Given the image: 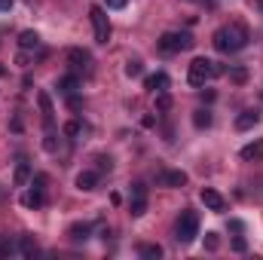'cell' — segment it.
Wrapping results in <instances>:
<instances>
[{
    "instance_id": "obj_31",
    "label": "cell",
    "mask_w": 263,
    "mask_h": 260,
    "mask_svg": "<svg viewBox=\"0 0 263 260\" xmlns=\"http://www.w3.org/2000/svg\"><path fill=\"white\" fill-rule=\"evenodd\" d=\"M233 248H236V251H245L248 245H245V239H236V242H233Z\"/></svg>"
},
{
    "instance_id": "obj_16",
    "label": "cell",
    "mask_w": 263,
    "mask_h": 260,
    "mask_svg": "<svg viewBox=\"0 0 263 260\" xmlns=\"http://www.w3.org/2000/svg\"><path fill=\"white\" fill-rule=\"evenodd\" d=\"M18 46L28 52V49H37L40 46V37H37V31H22L18 34Z\"/></svg>"
},
{
    "instance_id": "obj_28",
    "label": "cell",
    "mask_w": 263,
    "mask_h": 260,
    "mask_svg": "<svg viewBox=\"0 0 263 260\" xmlns=\"http://www.w3.org/2000/svg\"><path fill=\"white\" fill-rule=\"evenodd\" d=\"M98 169H101V172H104V169L110 172V156H98Z\"/></svg>"
},
{
    "instance_id": "obj_32",
    "label": "cell",
    "mask_w": 263,
    "mask_h": 260,
    "mask_svg": "<svg viewBox=\"0 0 263 260\" xmlns=\"http://www.w3.org/2000/svg\"><path fill=\"white\" fill-rule=\"evenodd\" d=\"M12 6V0H0V9H9Z\"/></svg>"
},
{
    "instance_id": "obj_18",
    "label": "cell",
    "mask_w": 263,
    "mask_h": 260,
    "mask_svg": "<svg viewBox=\"0 0 263 260\" xmlns=\"http://www.w3.org/2000/svg\"><path fill=\"white\" fill-rule=\"evenodd\" d=\"M12 181H15V187H25V184L31 181V165L18 162V165H15V175H12Z\"/></svg>"
},
{
    "instance_id": "obj_6",
    "label": "cell",
    "mask_w": 263,
    "mask_h": 260,
    "mask_svg": "<svg viewBox=\"0 0 263 260\" xmlns=\"http://www.w3.org/2000/svg\"><path fill=\"white\" fill-rule=\"evenodd\" d=\"M132 217H141L147 211V187L144 184H132V202H129Z\"/></svg>"
},
{
    "instance_id": "obj_14",
    "label": "cell",
    "mask_w": 263,
    "mask_h": 260,
    "mask_svg": "<svg viewBox=\"0 0 263 260\" xmlns=\"http://www.w3.org/2000/svg\"><path fill=\"white\" fill-rule=\"evenodd\" d=\"M67 62L73 65V70H80V67L86 70V67H89V52H86V49H70V52H67Z\"/></svg>"
},
{
    "instance_id": "obj_24",
    "label": "cell",
    "mask_w": 263,
    "mask_h": 260,
    "mask_svg": "<svg viewBox=\"0 0 263 260\" xmlns=\"http://www.w3.org/2000/svg\"><path fill=\"white\" fill-rule=\"evenodd\" d=\"M141 73H144V65L138 59H129L126 62V77H141Z\"/></svg>"
},
{
    "instance_id": "obj_33",
    "label": "cell",
    "mask_w": 263,
    "mask_h": 260,
    "mask_svg": "<svg viewBox=\"0 0 263 260\" xmlns=\"http://www.w3.org/2000/svg\"><path fill=\"white\" fill-rule=\"evenodd\" d=\"M254 3H257V6H260V12H263V0H254Z\"/></svg>"
},
{
    "instance_id": "obj_10",
    "label": "cell",
    "mask_w": 263,
    "mask_h": 260,
    "mask_svg": "<svg viewBox=\"0 0 263 260\" xmlns=\"http://www.w3.org/2000/svg\"><path fill=\"white\" fill-rule=\"evenodd\" d=\"M257 123H260V110H242V114L236 117V129H239V132L254 129Z\"/></svg>"
},
{
    "instance_id": "obj_27",
    "label": "cell",
    "mask_w": 263,
    "mask_h": 260,
    "mask_svg": "<svg viewBox=\"0 0 263 260\" xmlns=\"http://www.w3.org/2000/svg\"><path fill=\"white\" fill-rule=\"evenodd\" d=\"M172 107V98L165 95V92H159V98H156V110H168Z\"/></svg>"
},
{
    "instance_id": "obj_3",
    "label": "cell",
    "mask_w": 263,
    "mask_h": 260,
    "mask_svg": "<svg viewBox=\"0 0 263 260\" xmlns=\"http://www.w3.org/2000/svg\"><path fill=\"white\" fill-rule=\"evenodd\" d=\"M196 236H199V214L187 208V211H181V217L175 224V239L181 245H190V242H196Z\"/></svg>"
},
{
    "instance_id": "obj_29",
    "label": "cell",
    "mask_w": 263,
    "mask_h": 260,
    "mask_svg": "<svg viewBox=\"0 0 263 260\" xmlns=\"http://www.w3.org/2000/svg\"><path fill=\"white\" fill-rule=\"evenodd\" d=\"M104 3H107V6H110V9H123V6H126V3H129V0H104Z\"/></svg>"
},
{
    "instance_id": "obj_19",
    "label": "cell",
    "mask_w": 263,
    "mask_h": 260,
    "mask_svg": "<svg viewBox=\"0 0 263 260\" xmlns=\"http://www.w3.org/2000/svg\"><path fill=\"white\" fill-rule=\"evenodd\" d=\"M89 233H92L89 224H73V227H70V239H73V242H86Z\"/></svg>"
},
{
    "instance_id": "obj_26",
    "label": "cell",
    "mask_w": 263,
    "mask_h": 260,
    "mask_svg": "<svg viewBox=\"0 0 263 260\" xmlns=\"http://www.w3.org/2000/svg\"><path fill=\"white\" fill-rule=\"evenodd\" d=\"M15 248H12V242H9V236H0V257H9Z\"/></svg>"
},
{
    "instance_id": "obj_4",
    "label": "cell",
    "mask_w": 263,
    "mask_h": 260,
    "mask_svg": "<svg viewBox=\"0 0 263 260\" xmlns=\"http://www.w3.org/2000/svg\"><path fill=\"white\" fill-rule=\"evenodd\" d=\"M193 34H187V31H165L162 37H159V49L162 52H184V49H193Z\"/></svg>"
},
{
    "instance_id": "obj_21",
    "label": "cell",
    "mask_w": 263,
    "mask_h": 260,
    "mask_svg": "<svg viewBox=\"0 0 263 260\" xmlns=\"http://www.w3.org/2000/svg\"><path fill=\"white\" fill-rule=\"evenodd\" d=\"M211 120H214L211 110H196V114H193V126H196V129H208Z\"/></svg>"
},
{
    "instance_id": "obj_25",
    "label": "cell",
    "mask_w": 263,
    "mask_h": 260,
    "mask_svg": "<svg viewBox=\"0 0 263 260\" xmlns=\"http://www.w3.org/2000/svg\"><path fill=\"white\" fill-rule=\"evenodd\" d=\"M205 248H208V251H217V248H220L217 233H205Z\"/></svg>"
},
{
    "instance_id": "obj_17",
    "label": "cell",
    "mask_w": 263,
    "mask_h": 260,
    "mask_svg": "<svg viewBox=\"0 0 263 260\" xmlns=\"http://www.w3.org/2000/svg\"><path fill=\"white\" fill-rule=\"evenodd\" d=\"M159 181L168 184V187H184V184H187V175H184V172H162Z\"/></svg>"
},
{
    "instance_id": "obj_15",
    "label": "cell",
    "mask_w": 263,
    "mask_h": 260,
    "mask_svg": "<svg viewBox=\"0 0 263 260\" xmlns=\"http://www.w3.org/2000/svg\"><path fill=\"white\" fill-rule=\"evenodd\" d=\"M77 89H80V77H77V73H67V77L59 80V92H62V95H73Z\"/></svg>"
},
{
    "instance_id": "obj_7",
    "label": "cell",
    "mask_w": 263,
    "mask_h": 260,
    "mask_svg": "<svg viewBox=\"0 0 263 260\" xmlns=\"http://www.w3.org/2000/svg\"><path fill=\"white\" fill-rule=\"evenodd\" d=\"M37 104H40V114H43V123H46V129H52V126H55V110H52V98H49L46 92H37Z\"/></svg>"
},
{
    "instance_id": "obj_12",
    "label": "cell",
    "mask_w": 263,
    "mask_h": 260,
    "mask_svg": "<svg viewBox=\"0 0 263 260\" xmlns=\"http://www.w3.org/2000/svg\"><path fill=\"white\" fill-rule=\"evenodd\" d=\"M77 187H80V190H86V193H89V190H95V187H98V172H89V169H86V172H80V175H77Z\"/></svg>"
},
{
    "instance_id": "obj_1",
    "label": "cell",
    "mask_w": 263,
    "mask_h": 260,
    "mask_svg": "<svg viewBox=\"0 0 263 260\" xmlns=\"http://www.w3.org/2000/svg\"><path fill=\"white\" fill-rule=\"evenodd\" d=\"M245 43H248V31H245V25H227V28H220V31H214V49L217 52H239V49H245Z\"/></svg>"
},
{
    "instance_id": "obj_22",
    "label": "cell",
    "mask_w": 263,
    "mask_h": 260,
    "mask_svg": "<svg viewBox=\"0 0 263 260\" xmlns=\"http://www.w3.org/2000/svg\"><path fill=\"white\" fill-rule=\"evenodd\" d=\"M138 254H141V257H147V260H156V257H162V248H159V245H141V248H138Z\"/></svg>"
},
{
    "instance_id": "obj_9",
    "label": "cell",
    "mask_w": 263,
    "mask_h": 260,
    "mask_svg": "<svg viewBox=\"0 0 263 260\" xmlns=\"http://www.w3.org/2000/svg\"><path fill=\"white\" fill-rule=\"evenodd\" d=\"M22 205H25V208H43V205H46V196H43V187L25 190V193H22Z\"/></svg>"
},
{
    "instance_id": "obj_13",
    "label": "cell",
    "mask_w": 263,
    "mask_h": 260,
    "mask_svg": "<svg viewBox=\"0 0 263 260\" xmlns=\"http://www.w3.org/2000/svg\"><path fill=\"white\" fill-rule=\"evenodd\" d=\"M242 159H245V162H257V159H263V138L254 141V144H245V147H242Z\"/></svg>"
},
{
    "instance_id": "obj_23",
    "label": "cell",
    "mask_w": 263,
    "mask_h": 260,
    "mask_svg": "<svg viewBox=\"0 0 263 260\" xmlns=\"http://www.w3.org/2000/svg\"><path fill=\"white\" fill-rule=\"evenodd\" d=\"M230 83H236V86L248 83V70H245V67H233V70H230Z\"/></svg>"
},
{
    "instance_id": "obj_8",
    "label": "cell",
    "mask_w": 263,
    "mask_h": 260,
    "mask_svg": "<svg viewBox=\"0 0 263 260\" xmlns=\"http://www.w3.org/2000/svg\"><path fill=\"white\" fill-rule=\"evenodd\" d=\"M199 196H202V202H205V208H208V211H223V208H227L223 196L217 193V190H211V187H205Z\"/></svg>"
},
{
    "instance_id": "obj_30",
    "label": "cell",
    "mask_w": 263,
    "mask_h": 260,
    "mask_svg": "<svg viewBox=\"0 0 263 260\" xmlns=\"http://www.w3.org/2000/svg\"><path fill=\"white\" fill-rule=\"evenodd\" d=\"M80 132V123H67L65 126V135H77Z\"/></svg>"
},
{
    "instance_id": "obj_2",
    "label": "cell",
    "mask_w": 263,
    "mask_h": 260,
    "mask_svg": "<svg viewBox=\"0 0 263 260\" xmlns=\"http://www.w3.org/2000/svg\"><path fill=\"white\" fill-rule=\"evenodd\" d=\"M220 73H223V67L217 65V62H211V59H193V62H190L187 80H190V86L202 89L208 80H214V77H220Z\"/></svg>"
},
{
    "instance_id": "obj_5",
    "label": "cell",
    "mask_w": 263,
    "mask_h": 260,
    "mask_svg": "<svg viewBox=\"0 0 263 260\" xmlns=\"http://www.w3.org/2000/svg\"><path fill=\"white\" fill-rule=\"evenodd\" d=\"M89 18H92V28H95V40L98 43H107L110 40V22H107L104 6H92L89 9Z\"/></svg>"
},
{
    "instance_id": "obj_20",
    "label": "cell",
    "mask_w": 263,
    "mask_h": 260,
    "mask_svg": "<svg viewBox=\"0 0 263 260\" xmlns=\"http://www.w3.org/2000/svg\"><path fill=\"white\" fill-rule=\"evenodd\" d=\"M18 251H22L25 257H31V254H37V251H40V245H37L31 236H22V242H18Z\"/></svg>"
},
{
    "instance_id": "obj_11",
    "label": "cell",
    "mask_w": 263,
    "mask_h": 260,
    "mask_svg": "<svg viewBox=\"0 0 263 260\" xmlns=\"http://www.w3.org/2000/svg\"><path fill=\"white\" fill-rule=\"evenodd\" d=\"M168 83H172V80H168V73H162V70H156V73H150V77L144 80V86H147L150 92H165Z\"/></svg>"
}]
</instances>
